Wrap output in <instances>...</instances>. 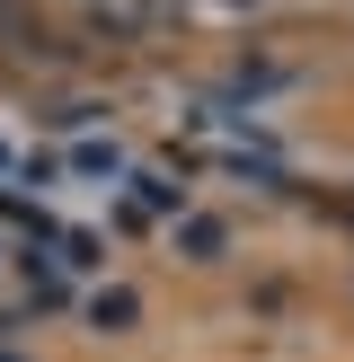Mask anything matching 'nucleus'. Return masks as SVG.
<instances>
[{
    "label": "nucleus",
    "instance_id": "obj_1",
    "mask_svg": "<svg viewBox=\"0 0 354 362\" xmlns=\"http://www.w3.org/2000/svg\"><path fill=\"white\" fill-rule=\"evenodd\" d=\"M169 9H177V0H88V18H98L106 35H151Z\"/></svg>",
    "mask_w": 354,
    "mask_h": 362
},
{
    "label": "nucleus",
    "instance_id": "obj_2",
    "mask_svg": "<svg viewBox=\"0 0 354 362\" xmlns=\"http://www.w3.org/2000/svg\"><path fill=\"white\" fill-rule=\"evenodd\" d=\"M177 247H186V257H222V247H230V230L195 212V221H177Z\"/></svg>",
    "mask_w": 354,
    "mask_h": 362
},
{
    "label": "nucleus",
    "instance_id": "obj_3",
    "mask_svg": "<svg viewBox=\"0 0 354 362\" xmlns=\"http://www.w3.org/2000/svg\"><path fill=\"white\" fill-rule=\"evenodd\" d=\"M71 168H80V177H106V186H115V177H124V151H115V141H80V151H71Z\"/></svg>",
    "mask_w": 354,
    "mask_h": 362
},
{
    "label": "nucleus",
    "instance_id": "obj_4",
    "mask_svg": "<svg viewBox=\"0 0 354 362\" xmlns=\"http://www.w3.org/2000/svg\"><path fill=\"white\" fill-rule=\"evenodd\" d=\"M88 318H98V327H133L142 300H133V292H98V300H88Z\"/></svg>",
    "mask_w": 354,
    "mask_h": 362
}]
</instances>
